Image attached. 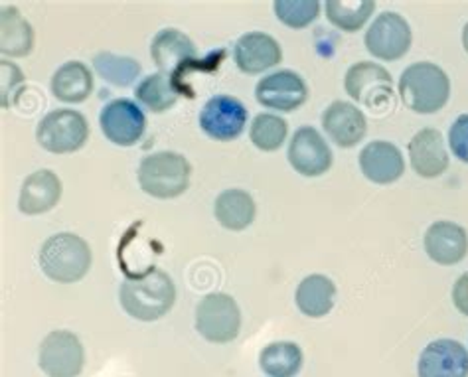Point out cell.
<instances>
[{
	"mask_svg": "<svg viewBox=\"0 0 468 377\" xmlns=\"http://www.w3.org/2000/svg\"><path fill=\"white\" fill-rule=\"evenodd\" d=\"M216 220L229 231L248 229L255 220V202L245 190L231 188L221 192L214 204Z\"/></svg>",
	"mask_w": 468,
	"mask_h": 377,
	"instance_id": "obj_22",
	"label": "cell"
},
{
	"mask_svg": "<svg viewBox=\"0 0 468 377\" xmlns=\"http://www.w3.org/2000/svg\"><path fill=\"white\" fill-rule=\"evenodd\" d=\"M61 198V180L52 170H36L20 188L18 210L27 215L50 212Z\"/></svg>",
	"mask_w": 468,
	"mask_h": 377,
	"instance_id": "obj_20",
	"label": "cell"
},
{
	"mask_svg": "<svg viewBox=\"0 0 468 377\" xmlns=\"http://www.w3.org/2000/svg\"><path fill=\"white\" fill-rule=\"evenodd\" d=\"M410 158L421 178H437L449 168L445 141L437 129H423L410 141Z\"/></svg>",
	"mask_w": 468,
	"mask_h": 377,
	"instance_id": "obj_18",
	"label": "cell"
},
{
	"mask_svg": "<svg viewBox=\"0 0 468 377\" xmlns=\"http://www.w3.org/2000/svg\"><path fill=\"white\" fill-rule=\"evenodd\" d=\"M34 30L18 8H3L0 15V52L10 58H24L34 50Z\"/></svg>",
	"mask_w": 468,
	"mask_h": 377,
	"instance_id": "obj_24",
	"label": "cell"
},
{
	"mask_svg": "<svg viewBox=\"0 0 468 377\" xmlns=\"http://www.w3.org/2000/svg\"><path fill=\"white\" fill-rule=\"evenodd\" d=\"M463 46H464V50L468 54V24H466L464 30H463Z\"/></svg>",
	"mask_w": 468,
	"mask_h": 377,
	"instance_id": "obj_34",
	"label": "cell"
},
{
	"mask_svg": "<svg viewBox=\"0 0 468 377\" xmlns=\"http://www.w3.org/2000/svg\"><path fill=\"white\" fill-rule=\"evenodd\" d=\"M233 58H236V64L243 74L255 76L281 64L282 50L273 36L263 32H250L243 34L238 40Z\"/></svg>",
	"mask_w": 468,
	"mask_h": 377,
	"instance_id": "obj_15",
	"label": "cell"
},
{
	"mask_svg": "<svg viewBox=\"0 0 468 377\" xmlns=\"http://www.w3.org/2000/svg\"><path fill=\"white\" fill-rule=\"evenodd\" d=\"M93 68L105 81L117 85V88H129L141 74V64L133 58L115 56L111 52H101L93 58Z\"/></svg>",
	"mask_w": 468,
	"mask_h": 377,
	"instance_id": "obj_29",
	"label": "cell"
},
{
	"mask_svg": "<svg viewBox=\"0 0 468 377\" xmlns=\"http://www.w3.org/2000/svg\"><path fill=\"white\" fill-rule=\"evenodd\" d=\"M255 97L263 107L281 113H292L309 99V88L294 71L282 69L263 78L255 88Z\"/></svg>",
	"mask_w": 468,
	"mask_h": 377,
	"instance_id": "obj_11",
	"label": "cell"
},
{
	"mask_svg": "<svg viewBox=\"0 0 468 377\" xmlns=\"http://www.w3.org/2000/svg\"><path fill=\"white\" fill-rule=\"evenodd\" d=\"M151 56L163 74L172 76L180 66L196 59V46L186 34L176 28H166L154 36Z\"/></svg>",
	"mask_w": 468,
	"mask_h": 377,
	"instance_id": "obj_21",
	"label": "cell"
},
{
	"mask_svg": "<svg viewBox=\"0 0 468 377\" xmlns=\"http://www.w3.org/2000/svg\"><path fill=\"white\" fill-rule=\"evenodd\" d=\"M289 132V125L285 119L279 115L261 113L253 119L250 129V139L257 149L263 152H273L281 149V144L285 142Z\"/></svg>",
	"mask_w": 468,
	"mask_h": 377,
	"instance_id": "obj_30",
	"label": "cell"
},
{
	"mask_svg": "<svg viewBox=\"0 0 468 377\" xmlns=\"http://www.w3.org/2000/svg\"><path fill=\"white\" fill-rule=\"evenodd\" d=\"M425 251L439 265H457L468 253V236L464 227L452 222H437L427 229Z\"/></svg>",
	"mask_w": 468,
	"mask_h": 377,
	"instance_id": "obj_19",
	"label": "cell"
},
{
	"mask_svg": "<svg viewBox=\"0 0 468 377\" xmlns=\"http://www.w3.org/2000/svg\"><path fill=\"white\" fill-rule=\"evenodd\" d=\"M260 363L269 377H294L303 368V351L294 342H273L263 348Z\"/></svg>",
	"mask_w": 468,
	"mask_h": 377,
	"instance_id": "obj_26",
	"label": "cell"
},
{
	"mask_svg": "<svg viewBox=\"0 0 468 377\" xmlns=\"http://www.w3.org/2000/svg\"><path fill=\"white\" fill-rule=\"evenodd\" d=\"M36 139L44 151L52 154L76 152L90 139L88 119L73 109H58L40 120Z\"/></svg>",
	"mask_w": 468,
	"mask_h": 377,
	"instance_id": "obj_5",
	"label": "cell"
},
{
	"mask_svg": "<svg viewBox=\"0 0 468 377\" xmlns=\"http://www.w3.org/2000/svg\"><path fill=\"white\" fill-rule=\"evenodd\" d=\"M449 144L452 154L468 164V115H461L452 123L449 131Z\"/></svg>",
	"mask_w": 468,
	"mask_h": 377,
	"instance_id": "obj_32",
	"label": "cell"
},
{
	"mask_svg": "<svg viewBox=\"0 0 468 377\" xmlns=\"http://www.w3.org/2000/svg\"><path fill=\"white\" fill-rule=\"evenodd\" d=\"M287 156L294 173L306 178L323 176L332 166V151L313 127H301L294 132Z\"/></svg>",
	"mask_w": 468,
	"mask_h": 377,
	"instance_id": "obj_13",
	"label": "cell"
},
{
	"mask_svg": "<svg viewBox=\"0 0 468 377\" xmlns=\"http://www.w3.org/2000/svg\"><path fill=\"white\" fill-rule=\"evenodd\" d=\"M399 97L403 105L413 113H437L447 105L451 97L449 76L431 62L413 64L401 74Z\"/></svg>",
	"mask_w": 468,
	"mask_h": 377,
	"instance_id": "obj_2",
	"label": "cell"
},
{
	"mask_svg": "<svg viewBox=\"0 0 468 377\" xmlns=\"http://www.w3.org/2000/svg\"><path fill=\"white\" fill-rule=\"evenodd\" d=\"M411 40L413 36L408 20L396 15V12L379 15L366 32L367 52L378 59H384V62L401 59L410 52Z\"/></svg>",
	"mask_w": 468,
	"mask_h": 377,
	"instance_id": "obj_8",
	"label": "cell"
},
{
	"mask_svg": "<svg viewBox=\"0 0 468 377\" xmlns=\"http://www.w3.org/2000/svg\"><path fill=\"white\" fill-rule=\"evenodd\" d=\"M83 361V346L73 332L52 330L42 340L38 363L48 377H78Z\"/></svg>",
	"mask_w": 468,
	"mask_h": 377,
	"instance_id": "obj_7",
	"label": "cell"
},
{
	"mask_svg": "<svg viewBox=\"0 0 468 377\" xmlns=\"http://www.w3.org/2000/svg\"><path fill=\"white\" fill-rule=\"evenodd\" d=\"M360 168L364 176L374 184H391L403 176L405 161L396 144L374 141L362 149Z\"/></svg>",
	"mask_w": 468,
	"mask_h": 377,
	"instance_id": "obj_17",
	"label": "cell"
},
{
	"mask_svg": "<svg viewBox=\"0 0 468 377\" xmlns=\"http://www.w3.org/2000/svg\"><path fill=\"white\" fill-rule=\"evenodd\" d=\"M452 302L464 316H468V273L459 277V281L454 283L452 288Z\"/></svg>",
	"mask_w": 468,
	"mask_h": 377,
	"instance_id": "obj_33",
	"label": "cell"
},
{
	"mask_svg": "<svg viewBox=\"0 0 468 377\" xmlns=\"http://www.w3.org/2000/svg\"><path fill=\"white\" fill-rule=\"evenodd\" d=\"M103 135L117 147H133L141 141L146 129V117L129 99H115L103 107L100 115Z\"/></svg>",
	"mask_w": 468,
	"mask_h": 377,
	"instance_id": "obj_12",
	"label": "cell"
},
{
	"mask_svg": "<svg viewBox=\"0 0 468 377\" xmlns=\"http://www.w3.org/2000/svg\"><path fill=\"white\" fill-rule=\"evenodd\" d=\"M196 330L212 344L233 342L241 330V312L236 298L226 293L204 297L196 309Z\"/></svg>",
	"mask_w": 468,
	"mask_h": 377,
	"instance_id": "obj_6",
	"label": "cell"
},
{
	"mask_svg": "<svg viewBox=\"0 0 468 377\" xmlns=\"http://www.w3.org/2000/svg\"><path fill=\"white\" fill-rule=\"evenodd\" d=\"M419 377H468V351L457 340H435L419 358Z\"/></svg>",
	"mask_w": 468,
	"mask_h": 377,
	"instance_id": "obj_14",
	"label": "cell"
},
{
	"mask_svg": "<svg viewBox=\"0 0 468 377\" xmlns=\"http://www.w3.org/2000/svg\"><path fill=\"white\" fill-rule=\"evenodd\" d=\"M91 91V71L81 62H66L52 78V93L61 103H83Z\"/></svg>",
	"mask_w": 468,
	"mask_h": 377,
	"instance_id": "obj_23",
	"label": "cell"
},
{
	"mask_svg": "<svg viewBox=\"0 0 468 377\" xmlns=\"http://www.w3.org/2000/svg\"><path fill=\"white\" fill-rule=\"evenodd\" d=\"M323 127L326 135L338 147L352 149L366 137L367 120L356 105L346 101H335L323 113Z\"/></svg>",
	"mask_w": 468,
	"mask_h": 377,
	"instance_id": "obj_16",
	"label": "cell"
},
{
	"mask_svg": "<svg viewBox=\"0 0 468 377\" xmlns=\"http://www.w3.org/2000/svg\"><path fill=\"white\" fill-rule=\"evenodd\" d=\"M376 10L374 0H328L326 16L344 32H358Z\"/></svg>",
	"mask_w": 468,
	"mask_h": 377,
	"instance_id": "obj_28",
	"label": "cell"
},
{
	"mask_svg": "<svg viewBox=\"0 0 468 377\" xmlns=\"http://www.w3.org/2000/svg\"><path fill=\"white\" fill-rule=\"evenodd\" d=\"M137 99L153 113H165L178 101V91L168 74H153L137 85Z\"/></svg>",
	"mask_w": 468,
	"mask_h": 377,
	"instance_id": "obj_27",
	"label": "cell"
},
{
	"mask_svg": "<svg viewBox=\"0 0 468 377\" xmlns=\"http://www.w3.org/2000/svg\"><path fill=\"white\" fill-rule=\"evenodd\" d=\"M248 125V109L231 95H216L200 113V127L209 139L236 141Z\"/></svg>",
	"mask_w": 468,
	"mask_h": 377,
	"instance_id": "obj_9",
	"label": "cell"
},
{
	"mask_svg": "<svg viewBox=\"0 0 468 377\" xmlns=\"http://www.w3.org/2000/svg\"><path fill=\"white\" fill-rule=\"evenodd\" d=\"M277 18L292 30H303L320 15L316 0H277L273 5Z\"/></svg>",
	"mask_w": 468,
	"mask_h": 377,
	"instance_id": "obj_31",
	"label": "cell"
},
{
	"mask_svg": "<svg viewBox=\"0 0 468 377\" xmlns=\"http://www.w3.org/2000/svg\"><path fill=\"white\" fill-rule=\"evenodd\" d=\"M192 166L178 152H154L144 156L139 166V184L143 192L158 200L182 196L190 186Z\"/></svg>",
	"mask_w": 468,
	"mask_h": 377,
	"instance_id": "obj_4",
	"label": "cell"
},
{
	"mask_svg": "<svg viewBox=\"0 0 468 377\" xmlns=\"http://www.w3.org/2000/svg\"><path fill=\"white\" fill-rule=\"evenodd\" d=\"M121 307L133 319L153 322L163 319L175 307L176 287L163 269H153L141 277L127 278L119 290Z\"/></svg>",
	"mask_w": 468,
	"mask_h": 377,
	"instance_id": "obj_1",
	"label": "cell"
},
{
	"mask_svg": "<svg viewBox=\"0 0 468 377\" xmlns=\"http://www.w3.org/2000/svg\"><path fill=\"white\" fill-rule=\"evenodd\" d=\"M40 267L56 283H78L91 267L90 243L69 231L48 237L40 249Z\"/></svg>",
	"mask_w": 468,
	"mask_h": 377,
	"instance_id": "obj_3",
	"label": "cell"
},
{
	"mask_svg": "<svg viewBox=\"0 0 468 377\" xmlns=\"http://www.w3.org/2000/svg\"><path fill=\"white\" fill-rule=\"evenodd\" d=\"M336 285L324 275L304 277L297 288V307L309 319H323L335 307Z\"/></svg>",
	"mask_w": 468,
	"mask_h": 377,
	"instance_id": "obj_25",
	"label": "cell"
},
{
	"mask_svg": "<svg viewBox=\"0 0 468 377\" xmlns=\"http://www.w3.org/2000/svg\"><path fill=\"white\" fill-rule=\"evenodd\" d=\"M391 76L386 68L372 62H358L352 66L344 79V88L354 101L366 107L381 109L393 101Z\"/></svg>",
	"mask_w": 468,
	"mask_h": 377,
	"instance_id": "obj_10",
	"label": "cell"
}]
</instances>
